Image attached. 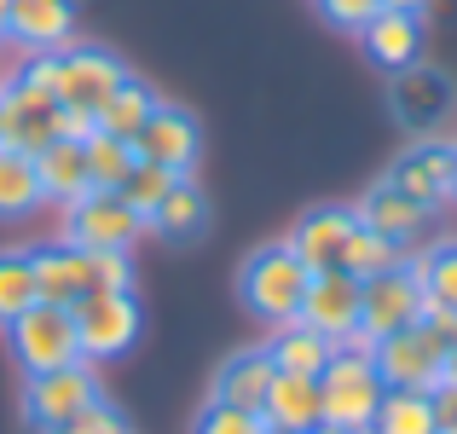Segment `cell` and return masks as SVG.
I'll return each mask as SVG.
<instances>
[{
    "label": "cell",
    "instance_id": "obj_1",
    "mask_svg": "<svg viewBox=\"0 0 457 434\" xmlns=\"http://www.w3.org/2000/svg\"><path fill=\"white\" fill-rule=\"evenodd\" d=\"M307 279L312 272L290 255V244H272V249H255L237 272V296L255 319L267 324H290L302 319V296H307Z\"/></svg>",
    "mask_w": 457,
    "mask_h": 434
},
{
    "label": "cell",
    "instance_id": "obj_2",
    "mask_svg": "<svg viewBox=\"0 0 457 434\" xmlns=\"http://www.w3.org/2000/svg\"><path fill=\"white\" fill-rule=\"evenodd\" d=\"M6 347H12L23 377H41V371H58V365H76L81 359L76 319H70V307H53V301H35L29 313H18L6 324Z\"/></svg>",
    "mask_w": 457,
    "mask_h": 434
},
{
    "label": "cell",
    "instance_id": "obj_3",
    "mask_svg": "<svg viewBox=\"0 0 457 434\" xmlns=\"http://www.w3.org/2000/svg\"><path fill=\"white\" fill-rule=\"evenodd\" d=\"M319 394H324V429L336 434H353V429H370V417H377L382 405V377L377 365H370L365 354H342L336 347L330 365L319 371Z\"/></svg>",
    "mask_w": 457,
    "mask_h": 434
},
{
    "label": "cell",
    "instance_id": "obj_4",
    "mask_svg": "<svg viewBox=\"0 0 457 434\" xmlns=\"http://www.w3.org/2000/svg\"><path fill=\"white\" fill-rule=\"evenodd\" d=\"M81 336V359H122L139 336V301L134 289H93L70 307Z\"/></svg>",
    "mask_w": 457,
    "mask_h": 434
},
{
    "label": "cell",
    "instance_id": "obj_5",
    "mask_svg": "<svg viewBox=\"0 0 457 434\" xmlns=\"http://www.w3.org/2000/svg\"><path fill=\"white\" fill-rule=\"evenodd\" d=\"M99 400V377H93V359H76V365H58L41 371V377L23 382V417H29L35 434H53L64 429L76 412Z\"/></svg>",
    "mask_w": 457,
    "mask_h": 434
},
{
    "label": "cell",
    "instance_id": "obj_6",
    "mask_svg": "<svg viewBox=\"0 0 457 434\" xmlns=\"http://www.w3.org/2000/svg\"><path fill=\"white\" fill-rule=\"evenodd\" d=\"M370 365H377L382 388L428 394L440 377H446V347H440V336L428 330V324H405V330H394V336H382V342H377Z\"/></svg>",
    "mask_w": 457,
    "mask_h": 434
},
{
    "label": "cell",
    "instance_id": "obj_7",
    "mask_svg": "<svg viewBox=\"0 0 457 434\" xmlns=\"http://www.w3.org/2000/svg\"><path fill=\"white\" fill-rule=\"evenodd\" d=\"M417 319H423V284H417L411 261L394 272H377V279H359V330L370 342H382V336L405 330Z\"/></svg>",
    "mask_w": 457,
    "mask_h": 434
},
{
    "label": "cell",
    "instance_id": "obj_8",
    "mask_svg": "<svg viewBox=\"0 0 457 434\" xmlns=\"http://www.w3.org/2000/svg\"><path fill=\"white\" fill-rule=\"evenodd\" d=\"M122 81H128V64L111 46H76L70 41L64 53H58V104H70V111L99 116V104L111 99Z\"/></svg>",
    "mask_w": 457,
    "mask_h": 434
},
{
    "label": "cell",
    "instance_id": "obj_9",
    "mask_svg": "<svg viewBox=\"0 0 457 434\" xmlns=\"http://www.w3.org/2000/svg\"><path fill=\"white\" fill-rule=\"evenodd\" d=\"M452 104H457L452 76H440V70H428V64L394 70V81H388V111L400 116L411 134H435V128L452 116Z\"/></svg>",
    "mask_w": 457,
    "mask_h": 434
},
{
    "label": "cell",
    "instance_id": "obj_10",
    "mask_svg": "<svg viewBox=\"0 0 457 434\" xmlns=\"http://www.w3.org/2000/svg\"><path fill=\"white\" fill-rule=\"evenodd\" d=\"M139 232L145 226L122 203V191H87L81 203H70V244L76 249H134Z\"/></svg>",
    "mask_w": 457,
    "mask_h": 434
},
{
    "label": "cell",
    "instance_id": "obj_11",
    "mask_svg": "<svg viewBox=\"0 0 457 434\" xmlns=\"http://www.w3.org/2000/svg\"><path fill=\"white\" fill-rule=\"evenodd\" d=\"M53 139H58V99L12 81L6 99H0V145L23 151V156H41Z\"/></svg>",
    "mask_w": 457,
    "mask_h": 434
},
{
    "label": "cell",
    "instance_id": "obj_12",
    "mask_svg": "<svg viewBox=\"0 0 457 434\" xmlns=\"http://www.w3.org/2000/svg\"><path fill=\"white\" fill-rule=\"evenodd\" d=\"M197 151H203V134L179 104H156L151 122L139 128V139H134V156L168 168V174H191V168H197Z\"/></svg>",
    "mask_w": 457,
    "mask_h": 434
},
{
    "label": "cell",
    "instance_id": "obj_13",
    "mask_svg": "<svg viewBox=\"0 0 457 434\" xmlns=\"http://www.w3.org/2000/svg\"><path fill=\"white\" fill-rule=\"evenodd\" d=\"M302 324H312L319 336L342 342L347 330H359V279L342 267L330 272H312L307 279V296H302Z\"/></svg>",
    "mask_w": 457,
    "mask_h": 434
},
{
    "label": "cell",
    "instance_id": "obj_14",
    "mask_svg": "<svg viewBox=\"0 0 457 434\" xmlns=\"http://www.w3.org/2000/svg\"><path fill=\"white\" fill-rule=\"evenodd\" d=\"M6 41L23 53H64L76 41V0H12Z\"/></svg>",
    "mask_w": 457,
    "mask_h": 434
},
{
    "label": "cell",
    "instance_id": "obj_15",
    "mask_svg": "<svg viewBox=\"0 0 457 434\" xmlns=\"http://www.w3.org/2000/svg\"><path fill=\"white\" fill-rule=\"evenodd\" d=\"M353 226H359L353 209H312V214L295 221V232L284 238V244H290V255L302 261L307 272H330V267H342V249H347V238H353Z\"/></svg>",
    "mask_w": 457,
    "mask_h": 434
},
{
    "label": "cell",
    "instance_id": "obj_16",
    "mask_svg": "<svg viewBox=\"0 0 457 434\" xmlns=\"http://www.w3.org/2000/svg\"><path fill=\"white\" fill-rule=\"evenodd\" d=\"M261 423L267 429H284V434H312L324 423V394H319V377H295V371H278L261 400Z\"/></svg>",
    "mask_w": 457,
    "mask_h": 434
},
{
    "label": "cell",
    "instance_id": "obj_17",
    "mask_svg": "<svg viewBox=\"0 0 457 434\" xmlns=\"http://www.w3.org/2000/svg\"><path fill=\"white\" fill-rule=\"evenodd\" d=\"M388 186H400L405 197H417L423 209L446 203L452 197V151H446V145H435V139L411 145V151L388 168Z\"/></svg>",
    "mask_w": 457,
    "mask_h": 434
},
{
    "label": "cell",
    "instance_id": "obj_18",
    "mask_svg": "<svg viewBox=\"0 0 457 434\" xmlns=\"http://www.w3.org/2000/svg\"><path fill=\"white\" fill-rule=\"evenodd\" d=\"M145 226L156 238H168V244H197L209 232V197H203V186L191 174H174V186L162 191V203L151 209Z\"/></svg>",
    "mask_w": 457,
    "mask_h": 434
},
{
    "label": "cell",
    "instance_id": "obj_19",
    "mask_svg": "<svg viewBox=\"0 0 457 434\" xmlns=\"http://www.w3.org/2000/svg\"><path fill=\"white\" fill-rule=\"evenodd\" d=\"M353 214H359V226H370V232L394 238V244H411V238L428 226V209H423V203L405 197L400 186H388V179H382V186H370L365 203H359Z\"/></svg>",
    "mask_w": 457,
    "mask_h": 434
},
{
    "label": "cell",
    "instance_id": "obj_20",
    "mask_svg": "<svg viewBox=\"0 0 457 434\" xmlns=\"http://www.w3.org/2000/svg\"><path fill=\"white\" fill-rule=\"evenodd\" d=\"M359 35H365V53L377 58L382 70H405V64H417V53H423V23H417V12H388L382 6Z\"/></svg>",
    "mask_w": 457,
    "mask_h": 434
},
{
    "label": "cell",
    "instance_id": "obj_21",
    "mask_svg": "<svg viewBox=\"0 0 457 434\" xmlns=\"http://www.w3.org/2000/svg\"><path fill=\"white\" fill-rule=\"evenodd\" d=\"M35 174H41V197L64 203V209L93 191V179H87V145H76V139H53L41 156H35Z\"/></svg>",
    "mask_w": 457,
    "mask_h": 434
},
{
    "label": "cell",
    "instance_id": "obj_22",
    "mask_svg": "<svg viewBox=\"0 0 457 434\" xmlns=\"http://www.w3.org/2000/svg\"><path fill=\"white\" fill-rule=\"evenodd\" d=\"M272 377H278V371H272V354H267V347H249V354H232V359L220 365V377H214V394H209V400L261 412V400H267Z\"/></svg>",
    "mask_w": 457,
    "mask_h": 434
},
{
    "label": "cell",
    "instance_id": "obj_23",
    "mask_svg": "<svg viewBox=\"0 0 457 434\" xmlns=\"http://www.w3.org/2000/svg\"><path fill=\"white\" fill-rule=\"evenodd\" d=\"M272 371H295V377H319L324 365H330V354H336V342L330 336H319L312 324L302 319H290V324H278L272 330Z\"/></svg>",
    "mask_w": 457,
    "mask_h": 434
},
{
    "label": "cell",
    "instance_id": "obj_24",
    "mask_svg": "<svg viewBox=\"0 0 457 434\" xmlns=\"http://www.w3.org/2000/svg\"><path fill=\"white\" fill-rule=\"evenodd\" d=\"M29 261H35V289H41V301H53V307H76V301H81V261H76V244L29 249Z\"/></svg>",
    "mask_w": 457,
    "mask_h": 434
},
{
    "label": "cell",
    "instance_id": "obj_25",
    "mask_svg": "<svg viewBox=\"0 0 457 434\" xmlns=\"http://www.w3.org/2000/svg\"><path fill=\"white\" fill-rule=\"evenodd\" d=\"M156 104H162V99H156L145 81H134V76H128L122 88H116L111 99L99 104V134H116V139H128V145H134V139H139V128L151 122V111H156Z\"/></svg>",
    "mask_w": 457,
    "mask_h": 434
},
{
    "label": "cell",
    "instance_id": "obj_26",
    "mask_svg": "<svg viewBox=\"0 0 457 434\" xmlns=\"http://www.w3.org/2000/svg\"><path fill=\"white\" fill-rule=\"evenodd\" d=\"M35 209H41V174H35V156L0 145V221H23V214H35Z\"/></svg>",
    "mask_w": 457,
    "mask_h": 434
},
{
    "label": "cell",
    "instance_id": "obj_27",
    "mask_svg": "<svg viewBox=\"0 0 457 434\" xmlns=\"http://www.w3.org/2000/svg\"><path fill=\"white\" fill-rule=\"evenodd\" d=\"M405 261H411L405 244L370 232V226H353V238H347V249H342V272H353V279H377V272H394V267H405Z\"/></svg>",
    "mask_w": 457,
    "mask_h": 434
},
{
    "label": "cell",
    "instance_id": "obj_28",
    "mask_svg": "<svg viewBox=\"0 0 457 434\" xmlns=\"http://www.w3.org/2000/svg\"><path fill=\"white\" fill-rule=\"evenodd\" d=\"M370 429H377V434H440L428 394H411V388H388V394H382Z\"/></svg>",
    "mask_w": 457,
    "mask_h": 434
},
{
    "label": "cell",
    "instance_id": "obj_29",
    "mask_svg": "<svg viewBox=\"0 0 457 434\" xmlns=\"http://www.w3.org/2000/svg\"><path fill=\"white\" fill-rule=\"evenodd\" d=\"M35 301H41V289H35L29 249H0V330H6L18 313H29Z\"/></svg>",
    "mask_w": 457,
    "mask_h": 434
},
{
    "label": "cell",
    "instance_id": "obj_30",
    "mask_svg": "<svg viewBox=\"0 0 457 434\" xmlns=\"http://www.w3.org/2000/svg\"><path fill=\"white\" fill-rule=\"evenodd\" d=\"M417 284H423V301L428 307H452L457 313V244H435L428 255L411 261Z\"/></svg>",
    "mask_w": 457,
    "mask_h": 434
},
{
    "label": "cell",
    "instance_id": "obj_31",
    "mask_svg": "<svg viewBox=\"0 0 457 434\" xmlns=\"http://www.w3.org/2000/svg\"><path fill=\"white\" fill-rule=\"evenodd\" d=\"M134 163L139 156H134L128 139H116V134H93L87 139V179H93V191H122V179H128Z\"/></svg>",
    "mask_w": 457,
    "mask_h": 434
},
{
    "label": "cell",
    "instance_id": "obj_32",
    "mask_svg": "<svg viewBox=\"0 0 457 434\" xmlns=\"http://www.w3.org/2000/svg\"><path fill=\"white\" fill-rule=\"evenodd\" d=\"M76 261H81V296H93V289H134L128 249H76Z\"/></svg>",
    "mask_w": 457,
    "mask_h": 434
},
{
    "label": "cell",
    "instance_id": "obj_33",
    "mask_svg": "<svg viewBox=\"0 0 457 434\" xmlns=\"http://www.w3.org/2000/svg\"><path fill=\"white\" fill-rule=\"evenodd\" d=\"M168 186H174V174H168V168H156V163H145V156L128 168V179H122V203L139 214V226L151 221V209L162 203V191H168Z\"/></svg>",
    "mask_w": 457,
    "mask_h": 434
},
{
    "label": "cell",
    "instance_id": "obj_34",
    "mask_svg": "<svg viewBox=\"0 0 457 434\" xmlns=\"http://www.w3.org/2000/svg\"><path fill=\"white\" fill-rule=\"evenodd\" d=\"M191 434H267V423H261V412H249V405L209 400L197 412V423H191Z\"/></svg>",
    "mask_w": 457,
    "mask_h": 434
},
{
    "label": "cell",
    "instance_id": "obj_35",
    "mask_svg": "<svg viewBox=\"0 0 457 434\" xmlns=\"http://www.w3.org/2000/svg\"><path fill=\"white\" fill-rule=\"evenodd\" d=\"M53 434H128V417L116 412V405L104 400V394H99V400H93L87 412H76L64 429H53Z\"/></svg>",
    "mask_w": 457,
    "mask_h": 434
},
{
    "label": "cell",
    "instance_id": "obj_36",
    "mask_svg": "<svg viewBox=\"0 0 457 434\" xmlns=\"http://www.w3.org/2000/svg\"><path fill=\"white\" fill-rule=\"evenodd\" d=\"M319 12L336 23V29H353V35H359V29H365V23L382 12V0H319Z\"/></svg>",
    "mask_w": 457,
    "mask_h": 434
},
{
    "label": "cell",
    "instance_id": "obj_37",
    "mask_svg": "<svg viewBox=\"0 0 457 434\" xmlns=\"http://www.w3.org/2000/svg\"><path fill=\"white\" fill-rule=\"evenodd\" d=\"M18 81L35 88V93H46V99H58V53H23Z\"/></svg>",
    "mask_w": 457,
    "mask_h": 434
},
{
    "label": "cell",
    "instance_id": "obj_38",
    "mask_svg": "<svg viewBox=\"0 0 457 434\" xmlns=\"http://www.w3.org/2000/svg\"><path fill=\"white\" fill-rule=\"evenodd\" d=\"M428 405H435V429L440 434H457V382L440 377L435 388H428Z\"/></svg>",
    "mask_w": 457,
    "mask_h": 434
},
{
    "label": "cell",
    "instance_id": "obj_39",
    "mask_svg": "<svg viewBox=\"0 0 457 434\" xmlns=\"http://www.w3.org/2000/svg\"><path fill=\"white\" fill-rule=\"evenodd\" d=\"M93 134H99V116H87V111H70V104H58V139H76V145H87Z\"/></svg>",
    "mask_w": 457,
    "mask_h": 434
},
{
    "label": "cell",
    "instance_id": "obj_40",
    "mask_svg": "<svg viewBox=\"0 0 457 434\" xmlns=\"http://www.w3.org/2000/svg\"><path fill=\"white\" fill-rule=\"evenodd\" d=\"M382 6H388V12H417V18H423L428 0H382Z\"/></svg>",
    "mask_w": 457,
    "mask_h": 434
},
{
    "label": "cell",
    "instance_id": "obj_41",
    "mask_svg": "<svg viewBox=\"0 0 457 434\" xmlns=\"http://www.w3.org/2000/svg\"><path fill=\"white\" fill-rule=\"evenodd\" d=\"M446 377H452V382H457V330H452V336H446Z\"/></svg>",
    "mask_w": 457,
    "mask_h": 434
},
{
    "label": "cell",
    "instance_id": "obj_42",
    "mask_svg": "<svg viewBox=\"0 0 457 434\" xmlns=\"http://www.w3.org/2000/svg\"><path fill=\"white\" fill-rule=\"evenodd\" d=\"M18 81V70H0V99H6V88Z\"/></svg>",
    "mask_w": 457,
    "mask_h": 434
},
{
    "label": "cell",
    "instance_id": "obj_43",
    "mask_svg": "<svg viewBox=\"0 0 457 434\" xmlns=\"http://www.w3.org/2000/svg\"><path fill=\"white\" fill-rule=\"evenodd\" d=\"M6 12H12V0H0V41H6Z\"/></svg>",
    "mask_w": 457,
    "mask_h": 434
},
{
    "label": "cell",
    "instance_id": "obj_44",
    "mask_svg": "<svg viewBox=\"0 0 457 434\" xmlns=\"http://www.w3.org/2000/svg\"><path fill=\"white\" fill-rule=\"evenodd\" d=\"M452 197H457V151H452Z\"/></svg>",
    "mask_w": 457,
    "mask_h": 434
},
{
    "label": "cell",
    "instance_id": "obj_45",
    "mask_svg": "<svg viewBox=\"0 0 457 434\" xmlns=\"http://www.w3.org/2000/svg\"><path fill=\"white\" fill-rule=\"evenodd\" d=\"M312 434H336V429H324V423H319V429H312Z\"/></svg>",
    "mask_w": 457,
    "mask_h": 434
},
{
    "label": "cell",
    "instance_id": "obj_46",
    "mask_svg": "<svg viewBox=\"0 0 457 434\" xmlns=\"http://www.w3.org/2000/svg\"><path fill=\"white\" fill-rule=\"evenodd\" d=\"M353 434H377V429H353Z\"/></svg>",
    "mask_w": 457,
    "mask_h": 434
},
{
    "label": "cell",
    "instance_id": "obj_47",
    "mask_svg": "<svg viewBox=\"0 0 457 434\" xmlns=\"http://www.w3.org/2000/svg\"><path fill=\"white\" fill-rule=\"evenodd\" d=\"M267 434H284V429H267Z\"/></svg>",
    "mask_w": 457,
    "mask_h": 434
}]
</instances>
